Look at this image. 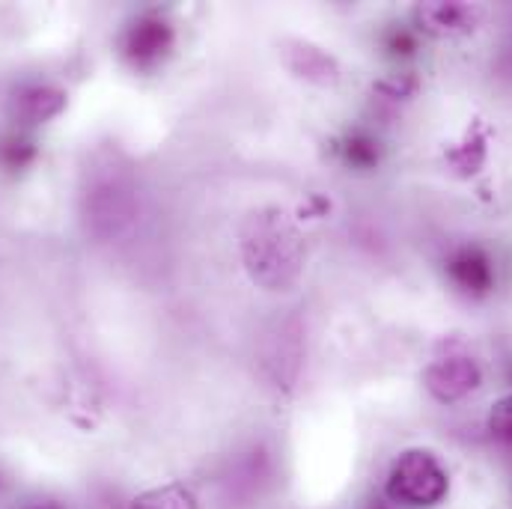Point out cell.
I'll list each match as a JSON object with an SVG mask.
<instances>
[{
	"label": "cell",
	"mask_w": 512,
	"mask_h": 509,
	"mask_svg": "<svg viewBox=\"0 0 512 509\" xmlns=\"http://www.w3.org/2000/svg\"><path fill=\"white\" fill-rule=\"evenodd\" d=\"M483 18V9L474 3H444V0H432V3H420L414 9V21L423 33L435 36V39H456V36H468L477 30Z\"/></svg>",
	"instance_id": "obj_5"
},
{
	"label": "cell",
	"mask_w": 512,
	"mask_h": 509,
	"mask_svg": "<svg viewBox=\"0 0 512 509\" xmlns=\"http://www.w3.org/2000/svg\"><path fill=\"white\" fill-rule=\"evenodd\" d=\"M417 90V81L411 75H393L376 84V93H382L387 99H405Z\"/></svg>",
	"instance_id": "obj_15"
},
{
	"label": "cell",
	"mask_w": 512,
	"mask_h": 509,
	"mask_svg": "<svg viewBox=\"0 0 512 509\" xmlns=\"http://www.w3.org/2000/svg\"><path fill=\"white\" fill-rule=\"evenodd\" d=\"M90 203H93V224L102 233H117L120 224L128 221V212H131L128 191H123L117 182H108L102 191L90 194Z\"/></svg>",
	"instance_id": "obj_9"
},
{
	"label": "cell",
	"mask_w": 512,
	"mask_h": 509,
	"mask_svg": "<svg viewBox=\"0 0 512 509\" xmlns=\"http://www.w3.org/2000/svg\"><path fill=\"white\" fill-rule=\"evenodd\" d=\"M128 509H200L197 498L188 486L182 483H164L158 489H149L143 495H137Z\"/></svg>",
	"instance_id": "obj_11"
},
{
	"label": "cell",
	"mask_w": 512,
	"mask_h": 509,
	"mask_svg": "<svg viewBox=\"0 0 512 509\" xmlns=\"http://www.w3.org/2000/svg\"><path fill=\"white\" fill-rule=\"evenodd\" d=\"M444 271H447L450 283L462 295L483 298V295H489L495 289V265H492V256L486 254L483 248H477V245L456 248L453 254L447 256Z\"/></svg>",
	"instance_id": "obj_6"
},
{
	"label": "cell",
	"mask_w": 512,
	"mask_h": 509,
	"mask_svg": "<svg viewBox=\"0 0 512 509\" xmlns=\"http://www.w3.org/2000/svg\"><path fill=\"white\" fill-rule=\"evenodd\" d=\"M373 509H387V507H373Z\"/></svg>",
	"instance_id": "obj_18"
},
{
	"label": "cell",
	"mask_w": 512,
	"mask_h": 509,
	"mask_svg": "<svg viewBox=\"0 0 512 509\" xmlns=\"http://www.w3.org/2000/svg\"><path fill=\"white\" fill-rule=\"evenodd\" d=\"M66 108V93L57 90V87H48V84H30V87H21L15 96H12V120L18 126H39V123H48L54 120L60 111Z\"/></svg>",
	"instance_id": "obj_7"
},
{
	"label": "cell",
	"mask_w": 512,
	"mask_h": 509,
	"mask_svg": "<svg viewBox=\"0 0 512 509\" xmlns=\"http://www.w3.org/2000/svg\"><path fill=\"white\" fill-rule=\"evenodd\" d=\"M450 492V477L444 471V465L438 462L435 453L429 450H405L387 474L384 483V495L390 504L411 509H429L438 507Z\"/></svg>",
	"instance_id": "obj_2"
},
{
	"label": "cell",
	"mask_w": 512,
	"mask_h": 509,
	"mask_svg": "<svg viewBox=\"0 0 512 509\" xmlns=\"http://www.w3.org/2000/svg\"><path fill=\"white\" fill-rule=\"evenodd\" d=\"M21 509H63V504H60V501H51V498H39V501L24 504Z\"/></svg>",
	"instance_id": "obj_17"
},
{
	"label": "cell",
	"mask_w": 512,
	"mask_h": 509,
	"mask_svg": "<svg viewBox=\"0 0 512 509\" xmlns=\"http://www.w3.org/2000/svg\"><path fill=\"white\" fill-rule=\"evenodd\" d=\"M486 143H489V131L483 126H471L459 143H453L447 149L444 158H447V164L453 167L456 176H474L486 164V152H489Z\"/></svg>",
	"instance_id": "obj_8"
},
{
	"label": "cell",
	"mask_w": 512,
	"mask_h": 509,
	"mask_svg": "<svg viewBox=\"0 0 512 509\" xmlns=\"http://www.w3.org/2000/svg\"><path fill=\"white\" fill-rule=\"evenodd\" d=\"M337 152H340V158L349 164V167H358V170H370V167H376L379 164V140L373 137V134H367V131H352V134H346L343 140H340V146H337Z\"/></svg>",
	"instance_id": "obj_12"
},
{
	"label": "cell",
	"mask_w": 512,
	"mask_h": 509,
	"mask_svg": "<svg viewBox=\"0 0 512 509\" xmlns=\"http://www.w3.org/2000/svg\"><path fill=\"white\" fill-rule=\"evenodd\" d=\"M489 432H492L501 444L512 447V393L501 396V399L492 405V411H489Z\"/></svg>",
	"instance_id": "obj_14"
},
{
	"label": "cell",
	"mask_w": 512,
	"mask_h": 509,
	"mask_svg": "<svg viewBox=\"0 0 512 509\" xmlns=\"http://www.w3.org/2000/svg\"><path fill=\"white\" fill-rule=\"evenodd\" d=\"M173 48V27L158 12L137 15L123 33V57L134 69H155Z\"/></svg>",
	"instance_id": "obj_3"
},
{
	"label": "cell",
	"mask_w": 512,
	"mask_h": 509,
	"mask_svg": "<svg viewBox=\"0 0 512 509\" xmlns=\"http://www.w3.org/2000/svg\"><path fill=\"white\" fill-rule=\"evenodd\" d=\"M286 60H289V69L307 81H316V84H334L337 81V63L325 51H319L307 42H298L286 54Z\"/></svg>",
	"instance_id": "obj_10"
},
{
	"label": "cell",
	"mask_w": 512,
	"mask_h": 509,
	"mask_svg": "<svg viewBox=\"0 0 512 509\" xmlns=\"http://www.w3.org/2000/svg\"><path fill=\"white\" fill-rule=\"evenodd\" d=\"M36 158V143L24 131H6L0 137V167L3 170H24Z\"/></svg>",
	"instance_id": "obj_13"
},
{
	"label": "cell",
	"mask_w": 512,
	"mask_h": 509,
	"mask_svg": "<svg viewBox=\"0 0 512 509\" xmlns=\"http://www.w3.org/2000/svg\"><path fill=\"white\" fill-rule=\"evenodd\" d=\"M245 262L256 283L268 289L289 286L301 268V242L292 224L283 215L254 218L245 236Z\"/></svg>",
	"instance_id": "obj_1"
},
{
	"label": "cell",
	"mask_w": 512,
	"mask_h": 509,
	"mask_svg": "<svg viewBox=\"0 0 512 509\" xmlns=\"http://www.w3.org/2000/svg\"><path fill=\"white\" fill-rule=\"evenodd\" d=\"M483 382V373L477 367L474 358L468 355H447V358H438L426 367L423 373V384L426 390L432 393V399L450 405V402H459L465 399L468 393H474Z\"/></svg>",
	"instance_id": "obj_4"
},
{
	"label": "cell",
	"mask_w": 512,
	"mask_h": 509,
	"mask_svg": "<svg viewBox=\"0 0 512 509\" xmlns=\"http://www.w3.org/2000/svg\"><path fill=\"white\" fill-rule=\"evenodd\" d=\"M387 48H390L393 54H399V57H408V54L414 51V36L405 33V30H399V33H393V36L387 39Z\"/></svg>",
	"instance_id": "obj_16"
}]
</instances>
